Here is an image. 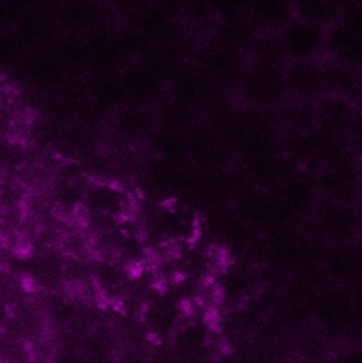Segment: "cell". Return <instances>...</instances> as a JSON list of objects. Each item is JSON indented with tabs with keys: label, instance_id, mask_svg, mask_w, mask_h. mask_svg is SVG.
<instances>
[{
	"label": "cell",
	"instance_id": "cell-10",
	"mask_svg": "<svg viewBox=\"0 0 362 363\" xmlns=\"http://www.w3.org/2000/svg\"><path fill=\"white\" fill-rule=\"evenodd\" d=\"M215 19L247 14V0H206Z\"/></svg>",
	"mask_w": 362,
	"mask_h": 363
},
{
	"label": "cell",
	"instance_id": "cell-3",
	"mask_svg": "<svg viewBox=\"0 0 362 363\" xmlns=\"http://www.w3.org/2000/svg\"><path fill=\"white\" fill-rule=\"evenodd\" d=\"M259 32L247 14L225 17L217 19L210 28L208 44L244 52Z\"/></svg>",
	"mask_w": 362,
	"mask_h": 363
},
{
	"label": "cell",
	"instance_id": "cell-8",
	"mask_svg": "<svg viewBox=\"0 0 362 363\" xmlns=\"http://www.w3.org/2000/svg\"><path fill=\"white\" fill-rule=\"evenodd\" d=\"M297 21H306L325 28L335 23L342 15L336 0H288Z\"/></svg>",
	"mask_w": 362,
	"mask_h": 363
},
{
	"label": "cell",
	"instance_id": "cell-5",
	"mask_svg": "<svg viewBox=\"0 0 362 363\" xmlns=\"http://www.w3.org/2000/svg\"><path fill=\"white\" fill-rule=\"evenodd\" d=\"M199 61L208 74L220 79L237 78L246 72V57L244 52L221 48L214 45L206 44L200 49Z\"/></svg>",
	"mask_w": 362,
	"mask_h": 363
},
{
	"label": "cell",
	"instance_id": "cell-7",
	"mask_svg": "<svg viewBox=\"0 0 362 363\" xmlns=\"http://www.w3.org/2000/svg\"><path fill=\"white\" fill-rule=\"evenodd\" d=\"M137 15V31L151 44L167 40L180 31L179 19L153 4H147Z\"/></svg>",
	"mask_w": 362,
	"mask_h": 363
},
{
	"label": "cell",
	"instance_id": "cell-1",
	"mask_svg": "<svg viewBox=\"0 0 362 363\" xmlns=\"http://www.w3.org/2000/svg\"><path fill=\"white\" fill-rule=\"evenodd\" d=\"M278 35L289 62L325 57V28L295 19Z\"/></svg>",
	"mask_w": 362,
	"mask_h": 363
},
{
	"label": "cell",
	"instance_id": "cell-2",
	"mask_svg": "<svg viewBox=\"0 0 362 363\" xmlns=\"http://www.w3.org/2000/svg\"><path fill=\"white\" fill-rule=\"evenodd\" d=\"M361 23L341 15L327 28L325 57L354 70L361 66Z\"/></svg>",
	"mask_w": 362,
	"mask_h": 363
},
{
	"label": "cell",
	"instance_id": "cell-6",
	"mask_svg": "<svg viewBox=\"0 0 362 363\" xmlns=\"http://www.w3.org/2000/svg\"><path fill=\"white\" fill-rule=\"evenodd\" d=\"M251 66L285 70L289 63L282 43L276 33L259 32L244 50Z\"/></svg>",
	"mask_w": 362,
	"mask_h": 363
},
{
	"label": "cell",
	"instance_id": "cell-4",
	"mask_svg": "<svg viewBox=\"0 0 362 363\" xmlns=\"http://www.w3.org/2000/svg\"><path fill=\"white\" fill-rule=\"evenodd\" d=\"M246 13L259 32L278 34L295 21L288 0H247Z\"/></svg>",
	"mask_w": 362,
	"mask_h": 363
},
{
	"label": "cell",
	"instance_id": "cell-13",
	"mask_svg": "<svg viewBox=\"0 0 362 363\" xmlns=\"http://www.w3.org/2000/svg\"><path fill=\"white\" fill-rule=\"evenodd\" d=\"M335 363H361V357L354 351H346L336 357Z\"/></svg>",
	"mask_w": 362,
	"mask_h": 363
},
{
	"label": "cell",
	"instance_id": "cell-11",
	"mask_svg": "<svg viewBox=\"0 0 362 363\" xmlns=\"http://www.w3.org/2000/svg\"><path fill=\"white\" fill-rule=\"evenodd\" d=\"M186 0H149V4L169 13L176 19L182 17L183 8Z\"/></svg>",
	"mask_w": 362,
	"mask_h": 363
},
{
	"label": "cell",
	"instance_id": "cell-9",
	"mask_svg": "<svg viewBox=\"0 0 362 363\" xmlns=\"http://www.w3.org/2000/svg\"><path fill=\"white\" fill-rule=\"evenodd\" d=\"M182 17L193 27L200 30L208 29V32L216 21L206 0H186Z\"/></svg>",
	"mask_w": 362,
	"mask_h": 363
},
{
	"label": "cell",
	"instance_id": "cell-12",
	"mask_svg": "<svg viewBox=\"0 0 362 363\" xmlns=\"http://www.w3.org/2000/svg\"><path fill=\"white\" fill-rule=\"evenodd\" d=\"M13 253L19 259H27V258L31 257L32 254H33V247L28 241L18 240L14 249H13Z\"/></svg>",
	"mask_w": 362,
	"mask_h": 363
}]
</instances>
